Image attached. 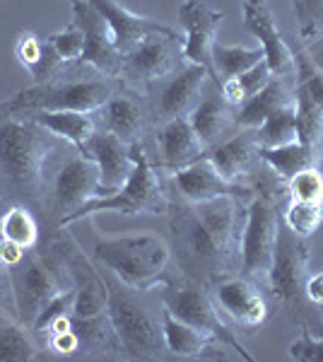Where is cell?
Here are the masks:
<instances>
[{
	"label": "cell",
	"mask_w": 323,
	"mask_h": 362,
	"mask_svg": "<svg viewBox=\"0 0 323 362\" xmlns=\"http://www.w3.org/2000/svg\"><path fill=\"white\" fill-rule=\"evenodd\" d=\"M152 140H155L157 172H164L167 177H172L181 167L201 160L208 153L198 133L193 131L189 116H179V119L155 126L152 128Z\"/></svg>",
	"instance_id": "20"
},
{
	"label": "cell",
	"mask_w": 323,
	"mask_h": 362,
	"mask_svg": "<svg viewBox=\"0 0 323 362\" xmlns=\"http://www.w3.org/2000/svg\"><path fill=\"white\" fill-rule=\"evenodd\" d=\"M307 297L314 305L323 307V271L319 273H309L307 278Z\"/></svg>",
	"instance_id": "44"
},
{
	"label": "cell",
	"mask_w": 323,
	"mask_h": 362,
	"mask_svg": "<svg viewBox=\"0 0 323 362\" xmlns=\"http://www.w3.org/2000/svg\"><path fill=\"white\" fill-rule=\"evenodd\" d=\"M205 288H208L210 297L215 300V305L234 324L244 326L249 331L261 329L266 324L268 319L266 297L261 293V285H256L254 280L244 278L242 273H229V276L213 280Z\"/></svg>",
	"instance_id": "16"
},
{
	"label": "cell",
	"mask_w": 323,
	"mask_h": 362,
	"mask_svg": "<svg viewBox=\"0 0 323 362\" xmlns=\"http://www.w3.org/2000/svg\"><path fill=\"white\" fill-rule=\"evenodd\" d=\"M102 196L99 169L90 157H85L75 145L63 140L51 155L44 172V206L41 218L51 230H58L75 210L87 201Z\"/></svg>",
	"instance_id": "4"
},
{
	"label": "cell",
	"mask_w": 323,
	"mask_h": 362,
	"mask_svg": "<svg viewBox=\"0 0 323 362\" xmlns=\"http://www.w3.org/2000/svg\"><path fill=\"white\" fill-rule=\"evenodd\" d=\"M75 336H78V360H102V358H123L126 350L109 314L102 312L97 317H75L70 319ZM128 358V355H126Z\"/></svg>",
	"instance_id": "25"
},
{
	"label": "cell",
	"mask_w": 323,
	"mask_h": 362,
	"mask_svg": "<svg viewBox=\"0 0 323 362\" xmlns=\"http://www.w3.org/2000/svg\"><path fill=\"white\" fill-rule=\"evenodd\" d=\"M167 181L176 194L189 203H203V201L220 198V196H237V198H244V201H251V196H254L251 184H234V181H227L222 177L213 162H210L208 153H205L201 160L181 167L179 172L167 177Z\"/></svg>",
	"instance_id": "19"
},
{
	"label": "cell",
	"mask_w": 323,
	"mask_h": 362,
	"mask_svg": "<svg viewBox=\"0 0 323 362\" xmlns=\"http://www.w3.org/2000/svg\"><path fill=\"white\" fill-rule=\"evenodd\" d=\"M287 198L323 201V167H309L287 181Z\"/></svg>",
	"instance_id": "40"
},
{
	"label": "cell",
	"mask_w": 323,
	"mask_h": 362,
	"mask_svg": "<svg viewBox=\"0 0 323 362\" xmlns=\"http://www.w3.org/2000/svg\"><path fill=\"white\" fill-rule=\"evenodd\" d=\"M0 235L5 242L20 249H37L39 244V225L34 210L25 203H10L0 215Z\"/></svg>",
	"instance_id": "32"
},
{
	"label": "cell",
	"mask_w": 323,
	"mask_h": 362,
	"mask_svg": "<svg viewBox=\"0 0 323 362\" xmlns=\"http://www.w3.org/2000/svg\"><path fill=\"white\" fill-rule=\"evenodd\" d=\"M292 54H295V68H297L295 85L302 87V90L323 109V68L316 63V58L311 56L309 46H304L302 42L292 44Z\"/></svg>",
	"instance_id": "36"
},
{
	"label": "cell",
	"mask_w": 323,
	"mask_h": 362,
	"mask_svg": "<svg viewBox=\"0 0 323 362\" xmlns=\"http://www.w3.org/2000/svg\"><path fill=\"white\" fill-rule=\"evenodd\" d=\"M107 283V314L119 334L123 350L131 360L167 358V343L162 331V312L155 314L143 302L140 290L128 288L107 268H99Z\"/></svg>",
	"instance_id": "7"
},
{
	"label": "cell",
	"mask_w": 323,
	"mask_h": 362,
	"mask_svg": "<svg viewBox=\"0 0 323 362\" xmlns=\"http://www.w3.org/2000/svg\"><path fill=\"white\" fill-rule=\"evenodd\" d=\"M97 131H107L123 143H145V136L155 128L145 102V95L121 80V87L111 95L97 112H92Z\"/></svg>",
	"instance_id": "14"
},
{
	"label": "cell",
	"mask_w": 323,
	"mask_h": 362,
	"mask_svg": "<svg viewBox=\"0 0 323 362\" xmlns=\"http://www.w3.org/2000/svg\"><path fill=\"white\" fill-rule=\"evenodd\" d=\"M256 138L261 148H280L297 140V107L295 102L280 107L256 128Z\"/></svg>",
	"instance_id": "35"
},
{
	"label": "cell",
	"mask_w": 323,
	"mask_h": 362,
	"mask_svg": "<svg viewBox=\"0 0 323 362\" xmlns=\"http://www.w3.org/2000/svg\"><path fill=\"white\" fill-rule=\"evenodd\" d=\"M297 107V140L307 148L323 155V109L311 99L302 87L295 85Z\"/></svg>",
	"instance_id": "33"
},
{
	"label": "cell",
	"mask_w": 323,
	"mask_h": 362,
	"mask_svg": "<svg viewBox=\"0 0 323 362\" xmlns=\"http://www.w3.org/2000/svg\"><path fill=\"white\" fill-rule=\"evenodd\" d=\"M121 87L119 78H63L20 90L10 99L13 109H49V112L92 114Z\"/></svg>",
	"instance_id": "11"
},
{
	"label": "cell",
	"mask_w": 323,
	"mask_h": 362,
	"mask_svg": "<svg viewBox=\"0 0 323 362\" xmlns=\"http://www.w3.org/2000/svg\"><path fill=\"white\" fill-rule=\"evenodd\" d=\"M193 131L198 133L205 150H210L213 145L220 143L234 128V109L225 102L220 92V80L210 78L208 85L203 90V97L198 99V104L189 114Z\"/></svg>",
	"instance_id": "24"
},
{
	"label": "cell",
	"mask_w": 323,
	"mask_h": 362,
	"mask_svg": "<svg viewBox=\"0 0 323 362\" xmlns=\"http://www.w3.org/2000/svg\"><path fill=\"white\" fill-rule=\"evenodd\" d=\"M3 242H5V239H3V235H0V251H3Z\"/></svg>",
	"instance_id": "46"
},
{
	"label": "cell",
	"mask_w": 323,
	"mask_h": 362,
	"mask_svg": "<svg viewBox=\"0 0 323 362\" xmlns=\"http://www.w3.org/2000/svg\"><path fill=\"white\" fill-rule=\"evenodd\" d=\"M309 264V244L283 223L266 285L295 324H307L309 329L323 334V307L314 305L307 297V278L311 273Z\"/></svg>",
	"instance_id": "6"
},
{
	"label": "cell",
	"mask_w": 323,
	"mask_h": 362,
	"mask_svg": "<svg viewBox=\"0 0 323 362\" xmlns=\"http://www.w3.org/2000/svg\"><path fill=\"white\" fill-rule=\"evenodd\" d=\"M61 143L63 138L13 109L10 99L0 102V189L10 203L41 213L44 172Z\"/></svg>",
	"instance_id": "1"
},
{
	"label": "cell",
	"mask_w": 323,
	"mask_h": 362,
	"mask_svg": "<svg viewBox=\"0 0 323 362\" xmlns=\"http://www.w3.org/2000/svg\"><path fill=\"white\" fill-rule=\"evenodd\" d=\"M258 150L261 145L256 138V128H237L234 136L222 138L220 143L213 145L208 150V157L222 177L239 184L242 179H251V174L261 165Z\"/></svg>",
	"instance_id": "22"
},
{
	"label": "cell",
	"mask_w": 323,
	"mask_h": 362,
	"mask_svg": "<svg viewBox=\"0 0 323 362\" xmlns=\"http://www.w3.org/2000/svg\"><path fill=\"white\" fill-rule=\"evenodd\" d=\"M160 300L167 312H172L176 319L191 324L193 329L203 331L213 338L215 343L225 348H232L234 353H239V358L246 362H254V355L246 353L242 341L234 334V329L222 319L220 309H217L215 300L210 297L208 288L201 283H193V280H174L169 278L167 283H162L157 288Z\"/></svg>",
	"instance_id": "10"
},
{
	"label": "cell",
	"mask_w": 323,
	"mask_h": 362,
	"mask_svg": "<svg viewBox=\"0 0 323 362\" xmlns=\"http://www.w3.org/2000/svg\"><path fill=\"white\" fill-rule=\"evenodd\" d=\"M15 54L20 58L22 66L29 70L34 85L56 80L58 75H63L68 68V63L61 61V56L56 54V49L51 46L49 39L37 37L34 32L20 34L17 46H15Z\"/></svg>",
	"instance_id": "27"
},
{
	"label": "cell",
	"mask_w": 323,
	"mask_h": 362,
	"mask_svg": "<svg viewBox=\"0 0 323 362\" xmlns=\"http://www.w3.org/2000/svg\"><path fill=\"white\" fill-rule=\"evenodd\" d=\"M258 157H261L263 165L273 169L285 184L295 177V174L304 172V169L323 167V155L307 148V145H302L299 140L280 145V148H261L258 150Z\"/></svg>",
	"instance_id": "30"
},
{
	"label": "cell",
	"mask_w": 323,
	"mask_h": 362,
	"mask_svg": "<svg viewBox=\"0 0 323 362\" xmlns=\"http://www.w3.org/2000/svg\"><path fill=\"white\" fill-rule=\"evenodd\" d=\"M78 150L97 165L102 196H109V194H114V191H119L128 181V177H131V172H133L131 145L123 143L121 138L111 136L107 131H95L92 138Z\"/></svg>",
	"instance_id": "21"
},
{
	"label": "cell",
	"mask_w": 323,
	"mask_h": 362,
	"mask_svg": "<svg viewBox=\"0 0 323 362\" xmlns=\"http://www.w3.org/2000/svg\"><path fill=\"white\" fill-rule=\"evenodd\" d=\"M0 319H15V295H13V283H10V273L5 266H0Z\"/></svg>",
	"instance_id": "43"
},
{
	"label": "cell",
	"mask_w": 323,
	"mask_h": 362,
	"mask_svg": "<svg viewBox=\"0 0 323 362\" xmlns=\"http://www.w3.org/2000/svg\"><path fill=\"white\" fill-rule=\"evenodd\" d=\"M90 259L140 293L157 290L172 278L169 276L172 249L160 235H152V232L97 239L90 249Z\"/></svg>",
	"instance_id": "3"
},
{
	"label": "cell",
	"mask_w": 323,
	"mask_h": 362,
	"mask_svg": "<svg viewBox=\"0 0 323 362\" xmlns=\"http://www.w3.org/2000/svg\"><path fill=\"white\" fill-rule=\"evenodd\" d=\"M10 283L15 295L17 321L32 329L46 307L63 290L73 288L61 266L49 254L37 249H27L13 266H8Z\"/></svg>",
	"instance_id": "9"
},
{
	"label": "cell",
	"mask_w": 323,
	"mask_h": 362,
	"mask_svg": "<svg viewBox=\"0 0 323 362\" xmlns=\"http://www.w3.org/2000/svg\"><path fill=\"white\" fill-rule=\"evenodd\" d=\"M225 17L227 15L222 10L210 8L205 0H181L179 5L186 61L208 68L210 75H213V46L217 44V32Z\"/></svg>",
	"instance_id": "18"
},
{
	"label": "cell",
	"mask_w": 323,
	"mask_h": 362,
	"mask_svg": "<svg viewBox=\"0 0 323 362\" xmlns=\"http://www.w3.org/2000/svg\"><path fill=\"white\" fill-rule=\"evenodd\" d=\"M162 331L164 343H167V353L172 358H201L210 348H225L220 343H215L208 334L193 329L186 321L176 319L167 309H162Z\"/></svg>",
	"instance_id": "28"
},
{
	"label": "cell",
	"mask_w": 323,
	"mask_h": 362,
	"mask_svg": "<svg viewBox=\"0 0 323 362\" xmlns=\"http://www.w3.org/2000/svg\"><path fill=\"white\" fill-rule=\"evenodd\" d=\"M292 15L297 20V34L304 46L323 37V0H292Z\"/></svg>",
	"instance_id": "38"
},
{
	"label": "cell",
	"mask_w": 323,
	"mask_h": 362,
	"mask_svg": "<svg viewBox=\"0 0 323 362\" xmlns=\"http://www.w3.org/2000/svg\"><path fill=\"white\" fill-rule=\"evenodd\" d=\"M20 112V109H17ZM25 114L32 121H37L44 128H49L51 133H56L58 138L68 140L75 148H82L87 140L92 138V133L97 131L92 114L82 112H49V109H25Z\"/></svg>",
	"instance_id": "29"
},
{
	"label": "cell",
	"mask_w": 323,
	"mask_h": 362,
	"mask_svg": "<svg viewBox=\"0 0 323 362\" xmlns=\"http://www.w3.org/2000/svg\"><path fill=\"white\" fill-rule=\"evenodd\" d=\"M270 78H273V70H270L266 58H261V61H258L256 66H251L246 73L237 75V80H239V85H242L246 99L254 97L258 90H263V87L270 83Z\"/></svg>",
	"instance_id": "42"
},
{
	"label": "cell",
	"mask_w": 323,
	"mask_h": 362,
	"mask_svg": "<svg viewBox=\"0 0 323 362\" xmlns=\"http://www.w3.org/2000/svg\"><path fill=\"white\" fill-rule=\"evenodd\" d=\"M133 172L119 191L109 196H97L87 201L80 210L63 223L68 227L78 220H87L97 213H121V215H167L169 210V186L160 179L155 162L148 153L145 143L131 145Z\"/></svg>",
	"instance_id": "8"
},
{
	"label": "cell",
	"mask_w": 323,
	"mask_h": 362,
	"mask_svg": "<svg viewBox=\"0 0 323 362\" xmlns=\"http://www.w3.org/2000/svg\"><path fill=\"white\" fill-rule=\"evenodd\" d=\"M210 78L213 75H210L208 68L186 61L172 75L157 80V83H150L145 87V102H148L152 124L160 126L164 121L189 116L198 104V99L203 97V90Z\"/></svg>",
	"instance_id": "12"
},
{
	"label": "cell",
	"mask_w": 323,
	"mask_h": 362,
	"mask_svg": "<svg viewBox=\"0 0 323 362\" xmlns=\"http://www.w3.org/2000/svg\"><path fill=\"white\" fill-rule=\"evenodd\" d=\"M254 196L246 203V220L239 247V273L256 285L268 283L278 235L283 227V206L287 201V184L270 167L261 165L251 174Z\"/></svg>",
	"instance_id": "2"
},
{
	"label": "cell",
	"mask_w": 323,
	"mask_h": 362,
	"mask_svg": "<svg viewBox=\"0 0 323 362\" xmlns=\"http://www.w3.org/2000/svg\"><path fill=\"white\" fill-rule=\"evenodd\" d=\"M169 186V181H167ZM169 227L174 237V251L179 259V268L184 271L186 280L210 285L213 280L239 273V266L220 249L208 227L201 223L193 203L184 201L169 186Z\"/></svg>",
	"instance_id": "5"
},
{
	"label": "cell",
	"mask_w": 323,
	"mask_h": 362,
	"mask_svg": "<svg viewBox=\"0 0 323 362\" xmlns=\"http://www.w3.org/2000/svg\"><path fill=\"white\" fill-rule=\"evenodd\" d=\"M46 39L51 42V46L56 49V54L61 56L63 63L78 66L82 51H85V34H82V29L75 25L73 20H70V25L66 29H61V32H56V34H49Z\"/></svg>",
	"instance_id": "39"
},
{
	"label": "cell",
	"mask_w": 323,
	"mask_h": 362,
	"mask_svg": "<svg viewBox=\"0 0 323 362\" xmlns=\"http://www.w3.org/2000/svg\"><path fill=\"white\" fill-rule=\"evenodd\" d=\"M295 102V85L273 75L270 83L234 109V128H258L273 112Z\"/></svg>",
	"instance_id": "26"
},
{
	"label": "cell",
	"mask_w": 323,
	"mask_h": 362,
	"mask_svg": "<svg viewBox=\"0 0 323 362\" xmlns=\"http://www.w3.org/2000/svg\"><path fill=\"white\" fill-rule=\"evenodd\" d=\"M10 206V201L5 198V194H3V189H0V215H3V210Z\"/></svg>",
	"instance_id": "45"
},
{
	"label": "cell",
	"mask_w": 323,
	"mask_h": 362,
	"mask_svg": "<svg viewBox=\"0 0 323 362\" xmlns=\"http://www.w3.org/2000/svg\"><path fill=\"white\" fill-rule=\"evenodd\" d=\"M242 13H244V29L261 44L263 58L268 61L273 75H278V78L295 85L297 68H295L292 44L280 32L273 8H270V0H244Z\"/></svg>",
	"instance_id": "15"
},
{
	"label": "cell",
	"mask_w": 323,
	"mask_h": 362,
	"mask_svg": "<svg viewBox=\"0 0 323 362\" xmlns=\"http://www.w3.org/2000/svg\"><path fill=\"white\" fill-rule=\"evenodd\" d=\"M44 343L32 329L13 319L0 321V362H27L41 358Z\"/></svg>",
	"instance_id": "31"
},
{
	"label": "cell",
	"mask_w": 323,
	"mask_h": 362,
	"mask_svg": "<svg viewBox=\"0 0 323 362\" xmlns=\"http://www.w3.org/2000/svg\"><path fill=\"white\" fill-rule=\"evenodd\" d=\"M0 321H3V319H0ZM13 321H15V319H13Z\"/></svg>",
	"instance_id": "47"
},
{
	"label": "cell",
	"mask_w": 323,
	"mask_h": 362,
	"mask_svg": "<svg viewBox=\"0 0 323 362\" xmlns=\"http://www.w3.org/2000/svg\"><path fill=\"white\" fill-rule=\"evenodd\" d=\"M302 336L290 346V358L297 362H323V334L316 338L307 324H299Z\"/></svg>",
	"instance_id": "41"
},
{
	"label": "cell",
	"mask_w": 323,
	"mask_h": 362,
	"mask_svg": "<svg viewBox=\"0 0 323 362\" xmlns=\"http://www.w3.org/2000/svg\"><path fill=\"white\" fill-rule=\"evenodd\" d=\"M184 63V37L179 32L150 34L140 44H135L128 54H123L119 80L135 87V90H140V87L145 90L150 83L172 75Z\"/></svg>",
	"instance_id": "13"
},
{
	"label": "cell",
	"mask_w": 323,
	"mask_h": 362,
	"mask_svg": "<svg viewBox=\"0 0 323 362\" xmlns=\"http://www.w3.org/2000/svg\"><path fill=\"white\" fill-rule=\"evenodd\" d=\"M263 58V49H246V46H227L217 42L213 46V78L227 80L246 73Z\"/></svg>",
	"instance_id": "34"
},
{
	"label": "cell",
	"mask_w": 323,
	"mask_h": 362,
	"mask_svg": "<svg viewBox=\"0 0 323 362\" xmlns=\"http://www.w3.org/2000/svg\"><path fill=\"white\" fill-rule=\"evenodd\" d=\"M70 5H73V22L85 34V51L78 66H90L107 78H121L123 54L116 49L107 20L87 0H73Z\"/></svg>",
	"instance_id": "17"
},
{
	"label": "cell",
	"mask_w": 323,
	"mask_h": 362,
	"mask_svg": "<svg viewBox=\"0 0 323 362\" xmlns=\"http://www.w3.org/2000/svg\"><path fill=\"white\" fill-rule=\"evenodd\" d=\"M90 5H95L99 15L107 20L111 29V37L114 44L121 54H128L135 44H140L150 34H174L176 29L164 25L160 20H152V17L135 15L131 10H126L119 0H87Z\"/></svg>",
	"instance_id": "23"
},
{
	"label": "cell",
	"mask_w": 323,
	"mask_h": 362,
	"mask_svg": "<svg viewBox=\"0 0 323 362\" xmlns=\"http://www.w3.org/2000/svg\"><path fill=\"white\" fill-rule=\"evenodd\" d=\"M283 223L299 237H311L323 223V201H295L287 198L283 206Z\"/></svg>",
	"instance_id": "37"
}]
</instances>
